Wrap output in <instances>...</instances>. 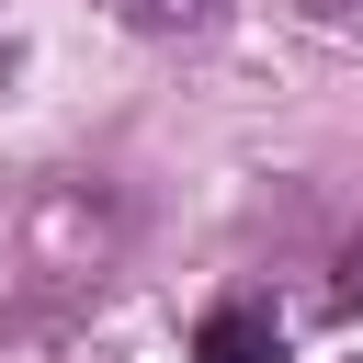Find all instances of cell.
Returning a JSON list of instances; mask_svg holds the SVG:
<instances>
[{"instance_id":"6da1fadb","label":"cell","mask_w":363,"mask_h":363,"mask_svg":"<svg viewBox=\"0 0 363 363\" xmlns=\"http://www.w3.org/2000/svg\"><path fill=\"white\" fill-rule=\"evenodd\" d=\"M23 250H34L45 284H102V261L125 250V204L102 182H45L34 216H23Z\"/></svg>"},{"instance_id":"7a4b0ae2","label":"cell","mask_w":363,"mask_h":363,"mask_svg":"<svg viewBox=\"0 0 363 363\" xmlns=\"http://www.w3.org/2000/svg\"><path fill=\"white\" fill-rule=\"evenodd\" d=\"M272 352H284V318L261 295H227V306L193 318V363H272Z\"/></svg>"},{"instance_id":"3957f363","label":"cell","mask_w":363,"mask_h":363,"mask_svg":"<svg viewBox=\"0 0 363 363\" xmlns=\"http://www.w3.org/2000/svg\"><path fill=\"white\" fill-rule=\"evenodd\" d=\"M113 11H125L136 34H204V23L227 11V0H113Z\"/></svg>"},{"instance_id":"277c9868","label":"cell","mask_w":363,"mask_h":363,"mask_svg":"<svg viewBox=\"0 0 363 363\" xmlns=\"http://www.w3.org/2000/svg\"><path fill=\"white\" fill-rule=\"evenodd\" d=\"M340 306H363V250H352V261H340Z\"/></svg>"}]
</instances>
